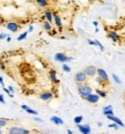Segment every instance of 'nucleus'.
<instances>
[{"label": "nucleus", "mask_w": 125, "mask_h": 134, "mask_svg": "<svg viewBox=\"0 0 125 134\" xmlns=\"http://www.w3.org/2000/svg\"><path fill=\"white\" fill-rule=\"evenodd\" d=\"M77 89H78V93H79V95L82 97V98L85 96H87V95H89V94L93 93V88H91L87 82L77 85Z\"/></svg>", "instance_id": "nucleus-1"}, {"label": "nucleus", "mask_w": 125, "mask_h": 134, "mask_svg": "<svg viewBox=\"0 0 125 134\" xmlns=\"http://www.w3.org/2000/svg\"><path fill=\"white\" fill-rule=\"evenodd\" d=\"M74 81H75L77 85H80V83H86L88 81V76H87V74H86L83 71L77 72L75 75H74Z\"/></svg>", "instance_id": "nucleus-2"}, {"label": "nucleus", "mask_w": 125, "mask_h": 134, "mask_svg": "<svg viewBox=\"0 0 125 134\" xmlns=\"http://www.w3.org/2000/svg\"><path fill=\"white\" fill-rule=\"evenodd\" d=\"M55 60L64 64V63H67V61H72L73 58L68 57V55L66 53H64V52H58V53H56V55H55Z\"/></svg>", "instance_id": "nucleus-3"}, {"label": "nucleus", "mask_w": 125, "mask_h": 134, "mask_svg": "<svg viewBox=\"0 0 125 134\" xmlns=\"http://www.w3.org/2000/svg\"><path fill=\"white\" fill-rule=\"evenodd\" d=\"M100 98H101V97H100L96 93L95 94L91 93V94H89V95H87V96L83 97V99H85L86 102L90 103V104H97V103H99V100H100Z\"/></svg>", "instance_id": "nucleus-4"}, {"label": "nucleus", "mask_w": 125, "mask_h": 134, "mask_svg": "<svg viewBox=\"0 0 125 134\" xmlns=\"http://www.w3.org/2000/svg\"><path fill=\"white\" fill-rule=\"evenodd\" d=\"M5 26H6L7 29L10 30L12 32H18L19 30L21 29V24H19L18 22H15V21H8Z\"/></svg>", "instance_id": "nucleus-5"}, {"label": "nucleus", "mask_w": 125, "mask_h": 134, "mask_svg": "<svg viewBox=\"0 0 125 134\" xmlns=\"http://www.w3.org/2000/svg\"><path fill=\"white\" fill-rule=\"evenodd\" d=\"M8 133L9 134H29L30 131L27 130V128H22V127H10L8 128Z\"/></svg>", "instance_id": "nucleus-6"}, {"label": "nucleus", "mask_w": 125, "mask_h": 134, "mask_svg": "<svg viewBox=\"0 0 125 134\" xmlns=\"http://www.w3.org/2000/svg\"><path fill=\"white\" fill-rule=\"evenodd\" d=\"M53 97H55V95L51 90H44L40 94V98L42 100H44V102H50Z\"/></svg>", "instance_id": "nucleus-7"}, {"label": "nucleus", "mask_w": 125, "mask_h": 134, "mask_svg": "<svg viewBox=\"0 0 125 134\" xmlns=\"http://www.w3.org/2000/svg\"><path fill=\"white\" fill-rule=\"evenodd\" d=\"M83 72L87 74L88 77H94L97 74V68H96L95 66H93V65H88V66L85 67Z\"/></svg>", "instance_id": "nucleus-8"}, {"label": "nucleus", "mask_w": 125, "mask_h": 134, "mask_svg": "<svg viewBox=\"0 0 125 134\" xmlns=\"http://www.w3.org/2000/svg\"><path fill=\"white\" fill-rule=\"evenodd\" d=\"M97 76H99L102 81H104V82L107 83V85H109V83H110L109 76H108L107 72H105L103 68H97Z\"/></svg>", "instance_id": "nucleus-9"}, {"label": "nucleus", "mask_w": 125, "mask_h": 134, "mask_svg": "<svg viewBox=\"0 0 125 134\" xmlns=\"http://www.w3.org/2000/svg\"><path fill=\"white\" fill-rule=\"evenodd\" d=\"M77 128L80 131L82 134H89L91 132V128L88 124L86 125H81V124H77Z\"/></svg>", "instance_id": "nucleus-10"}, {"label": "nucleus", "mask_w": 125, "mask_h": 134, "mask_svg": "<svg viewBox=\"0 0 125 134\" xmlns=\"http://www.w3.org/2000/svg\"><path fill=\"white\" fill-rule=\"evenodd\" d=\"M53 22L58 27L59 31L63 30V22H62V19H60V15L58 13H53Z\"/></svg>", "instance_id": "nucleus-11"}, {"label": "nucleus", "mask_w": 125, "mask_h": 134, "mask_svg": "<svg viewBox=\"0 0 125 134\" xmlns=\"http://www.w3.org/2000/svg\"><path fill=\"white\" fill-rule=\"evenodd\" d=\"M107 117L109 120H111V121H113V122H116V124H118L121 127H125V125H124V122L121 120L119 118H117V117H115L113 114H110V116H105Z\"/></svg>", "instance_id": "nucleus-12"}, {"label": "nucleus", "mask_w": 125, "mask_h": 134, "mask_svg": "<svg viewBox=\"0 0 125 134\" xmlns=\"http://www.w3.org/2000/svg\"><path fill=\"white\" fill-rule=\"evenodd\" d=\"M108 37H109L110 40H112V42H115V43H119V41H121L118 34L116 31H109L108 32Z\"/></svg>", "instance_id": "nucleus-13"}, {"label": "nucleus", "mask_w": 125, "mask_h": 134, "mask_svg": "<svg viewBox=\"0 0 125 134\" xmlns=\"http://www.w3.org/2000/svg\"><path fill=\"white\" fill-rule=\"evenodd\" d=\"M44 18H45L49 22L52 23V22H53V12L50 9H45L44 10Z\"/></svg>", "instance_id": "nucleus-14"}, {"label": "nucleus", "mask_w": 125, "mask_h": 134, "mask_svg": "<svg viewBox=\"0 0 125 134\" xmlns=\"http://www.w3.org/2000/svg\"><path fill=\"white\" fill-rule=\"evenodd\" d=\"M21 109L23 111H26V112H28V113H30V114H35V116H37L38 114V112L36 110H32V109H30L29 107H27V105H21Z\"/></svg>", "instance_id": "nucleus-15"}, {"label": "nucleus", "mask_w": 125, "mask_h": 134, "mask_svg": "<svg viewBox=\"0 0 125 134\" xmlns=\"http://www.w3.org/2000/svg\"><path fill=\"white\" fill-rule=\"evenodd\" d=\"M49 77L55 83H57V85L59 83V80L57 79V75H56V72L53 71V69H50V71H49Z\"/></svg>", "instance_id": "nucleus-16"}, {"label": "nucleus", "mask_w": 125, "mask_h": 134, "mask_svg": "<svg viewBox=\"0 0 125 134\" xmlns=\"http://www.w3.org/2000/svg\"><path fill=\"white\" fill-rule=\"evenodd\" d=\"M50 120L53 122L55 125H64V120H63V119H60L59 117H57V116L51 117V118H50Z\"/></svg>", "instance_id": "nucleus-17"}, {"label": "nucleus", "mask_w": 125, "mask_h": 134, "mask_svg": "<svg viewBox=\"0 0 125 134\" xmlns=\"http://www.w3.org/2000/svg\"><path fill=\"white\" fill-rule=\"evenodd\" d=\"M36 5L41 8H46L49 6V1L48 0H36Z\"/></svg>", "instance_id": "nucleus-18"}, {"label": "nucleus", "mask_w": 125, "mask_h": 134, "mask_svg": "<svg viewBox=\"0 0 125 134\" xmlns=\"http://www.w3.org/2000/svg\"><path fill=\"white\" fill-rule=\"evenodd\" d=\"M103 114L104 116H110V114H113V110L111 105H108V107L103 108Z\"/></svg>", "instance_id": "nucleus-19"}, {"label": "nucleus", "mask_w": 125, "mask_h": 134, "mask_svg": "<svg viewBox=\"0 0 125 134\" xmlns=\"http://www.w3.org/2000/svg\"><path fill=\"white\" fill-rule=\"evenodd\" d=\"M43 28H44V30H46V31H50V30H52V26H51V22H49L48 20L46 21H44L43 22Z\"/></svg>", "instance_id": "nucleus-20"}, {"label": "nucleus", "mask_w": 125, "mask_h": 134, "mask_svg": "<svg viewBox=\"0 0 125 134\" xmlns=\"http://www.w3.org/2000/svg\"><path fill=\"white\" fill-rule=\"evenodd\" d=\"M12 121L10 119H7V118H0V127H5L7 126L9 122Z\"/></svg>", "instance_id": "nucleus-21"}, {"label": "nucleus", "mask_w": 125, "mask_h": 134, "mask_svg": "<svg viewBox=\"0 0 125 134\" xmlns=\"http://www.w3.org/2000/svg\"><path fill=\"white\" fill-rule=\"evenodd\" d=\"M96 94L99 95L100 97H101V98H105V97H107V91H104V90H102V89H100V88H97L96 89Z\"/></svg>", "instance_id": "nucleus-22"}, {"label": "nucleus", "mask_w": 125, "mask_h": 134, "mask_svg": "<svg viewBox=\"0 0 125 134\" xmlns=\"http://www.w3.org/2000/svg\"><path fill=\"white\" fill-rule=\"evenodd\" d=\"M82 120H83V117L82 116H78V117L74 118V122H75V124H81Z\"/></svg>", "instance_id": "nucleus-23"}, {"label": "nucleus", "mask_w": 125, "mask_h": 134, "mask_svg": "<svg viewBox=\"0 0 125 134\" xmlns=\"http://www.w3.org/2000/svg\"><path fill=\"white\" fill-rule=\"evenodd\" d=\"M112 79H113V81H115L116 83H117V85H121V83H122L121 79H119V77H118L116 74H112Z\"/></svg>", "instance_id": "nucleus-24"}, {"label": "nucleus", "mask_w": 125, "mask_h": 134, "mask_svg": "<svg viewBox=\"0 0 125 134\" xmlns=\"http://www.w3.org/2000/svg\"><path fill=\"white\" fill-rule=\"evenodd\" d=\"M27 36H28V32L26 31V32H23V34H21L20 36L18 37V41H22V40H26L27 38Z\"/></svg>", "instance_id": "nucleus-25"}, {"label": "nucleus", "mask_w": 125, "mask_h": 134, "mask_svg": "<svg viewBox=\"0 0 125 134\" xmlns=\"http://www.w3.org/2000/svg\"><path fill=\"white\" fill-rule=\"evenodd\" d=\"M108 126H109L110 128H115V130H118V127H119V125L118 124H116V122H111V124H109L108 125Z\"/></svg>", "instance_id": "nucleus-26"}, {"label": "nucleus", "mask_w": 125, "mask_h": 134, "mask_svg": "<svg viewBox=\"0 0 125 134\" xmlns=\"http://www.w3.org/2000/svg\"><path fill=\"white\" fill-rule=\"evenodd\" d=\"M63 71H64V72H66V73H68V72H71V67L64 64V65H63Z\"/></svg>", "instance_id": "nucleus-27"}, {"label": "nucleus", "mask_w": 125, "mask_h": 134, "mask_svg": "<svg viewBox=\"0 0 125 134\" xmlns=\"http://www.w3.org/2000/svg\"><path fill=\"white\" fill-rule=\"evenodd\" d=\"M95 42H96V45H97V46H99V47H100V50H101V51H102V52H103V51H104V46H103V45H102V44H101V43H100V42H99V41H95Z\"/></svg>", "instance_id": "nucleus-28"}, {"label": "nucleus", "mask_w": 125, "mask_h": 134, "mask_svg": "<svg viewBox=\"0 0 125 134\" xmlns=\"http://www.w3.org/2000/svg\"><path fill=\"white\" fill-rule=\"evenodd\" d=\"M87 42H88V44H89V45H96V42H95V41L87 40Z\"/></svg>", "instance_id": "nucleus-29"}, {"label": "nucleus", "mask_w": 125, "mask_h": 134, "mask_svg": "<svg viewBox=\"0 0 125 134\" xmlns=\"http://www.w3.org/2000/svg\"><path fill=\"white\" fill-rule=\"evenodd\" d=\"M5 38H7V36L5 34H0V40H5Z\"/></svg>", "instance_id": "nucleus-30"}, {"label": "nucleus", "mask_w": 125, "mask_h": 134, "mask_svg": "<svg viewBox=\"0 0 125 134\" xmlns=\"http://www.w3.org/2000/svg\"><path fill=\"white\" fill-rule=\"evenodd\" d=\"M0 103L5 104V99H4V96H2V95H0Z\"/></svg>", "instance_id": "nucleus-31"}, {"label": "nucleus", "mask_w": 125, "mask_h": 134, "mask_svg": "<svg viewBox=\"0 0 125 134\" xmlns=\"http://www.w3.org/2000/svg\"><path fill=\"white\" fill-rule=\"evenodd\" d=\"M0 83H1L2 87H5V85H4V80H2V77H1V76H0Z\"/></svg>", "instance_id": "nucleus-32"}, {"label": "nucleus", "mask_w": 125, "mask_h": 134, "mask_svg": "<svg viewBox=\"0 0 125 134\" xmlns=\"http://www.w3.org/2000/svg\"><path fill=\"white\" fill-rule=\"evenodd\" d=\"M8 89H9L10 93H13V91H14V88H13V87H8Z\"/></svg>", "instance_id": "nucleus-33"}, {"label": "nucleus", "mask_w": 125, "mask_h": 134, "mask_svg": "<svg viewBox=\"0 0 125 134\" xmlns=\"http://www.w3.org/2000/svg\"><path fill=\"white\" fill-rule=\"evenodd\" d=\"M35 120H36V121H42V119H40V118H35Z\"/></svg>", "instance_id": "nucleus-34"}, {"label": "nucleus", "mask_w": 125, "mask_h": 134, "mask_svg": "<svg viewBox=\"0 0 125 134\" xmlns=\"http://www.w3.org/2000/svg\"><path fill=\"white\" fill-rule=\"evenodd\" d=\"M67 133H68V134H72V133H73V132H72V131H71V130H67Z\"/></svg>", "instance_id": "nucleus-35"}, {"label": "nucleus", "mask_w": 125, "mask_h": 134, "mask_svg": "<svg viewBox=\"0 0 125 134\" xmlns=\"http://www.w3.org/2000/svg\"><path fill=\"white\" fill-rule=\"evenodd\" d=\"M2 133V130H1V127H0V134H1Z\"/></svg>", "instance_id": "nucleus-36"}, {"label": "nucleus", "mask_w": 125, "mask_h": 134, "mask_svg": "<svg viewBox=\"0 0 125 134\" xmlns=\"http://www.w3.org/2000/svg\"><path fill=\"white\" fill-rule=\"evenodd\" d=\"M124 94H125V93H124Z\"/></svg>", "instance_id": "nucleus-37"}]
</instances>
